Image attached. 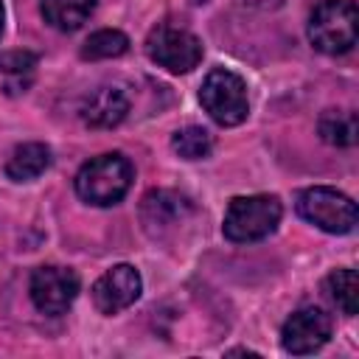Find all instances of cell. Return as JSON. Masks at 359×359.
<instances>
[{
	"mask_svg": "<svg viewBox=\"0 0 359 359\" xmlns=\"http://www.w3.org/2000/svg\"><path fill=\"white\" fill-rule=\"evenodd\" d=\"M317 132L331 146H353L356 143V115L348 109H325L317 121Z\"/></svg>",
	"mask_w": 359,
	"mask_h": 359,
	"instance_id": "cell-14",
	"label": "cell"
},
{
	"mask_svg": "<svg viewBox=\"0 0 359 359\" xmlns=\"http://www.w3.org/2000/svg\"><path fill=\"white\" fill-rule=\"evenodd\" d=\"M129 50V36L115 28H101L81 45V59H115Z\"/></svg>",
	"mask_w": 359,
	"mask_h": 359,
	"instance_id": "cell-16",
	"label": "cell"
},
{
	"mask_svg": "<svg viewBox=\"0 0 359 359\" xmlns=\"http://www.w3.org/2000/svg\"><path fill=\"white\" fill-rule=\"evenodd\" d=\"M171 149L182 160H205L213 149V137L202 126H182L171 135Z\"/></svg>",
	"mask_w": 359,
	"mask_h": 359,
	"instance_id": "cell-17",
	"label": "cell"
},
{
	"mask_svg": "<svg viewBox=\"0 0 359 359\" xmlns=\"http://www.w3.org/2000/svg\"><path fill=\"white\" fill-rule=\"evenodd\" d=\"M31 300L42 314H65L79 294V275L67 266H39L31 275Z\"/></svg>",
	"mask_w": 359,
	"mask_h": 359,
	"instance_id": "cell-7",
	"label": "cell"
},
{
	"mask_svg": "<svg viewBox=\"0 0 359 359\" xmlns=\"http://www.w3.org/2000/svg\"><path fill=\"white\" fill-rule=\"evenodd\" d=\"M48 165H50V149L45 143H22L11 151L6 163V174L14 182H28L36 180Z\"/></svg>",
	"mask_w": 359,
	"mask_h": 359,
	"instance_id": "cell-12",
	"label": "cell"
},
{
	"mask_svg": "<svg viewBox=\"0 0 359 359\" xmlns=\"http://www.w3.org/2000/svg\"><path fill=\"white\" fill-rule=\"evenodd\" d=\"M199 104L219 126H238L250 112L247 84L233 70L213 67L199 87Z\"/></svg>",
	"mask_w": 359,
	"mask_h": 359,
	"instance_id": "cell-4",
	"label": "cell"
},
{
	"mask_svg": "<svg viewBox=\"0 0 359 359\" xmlns=\"http://www.w3.org/2000/svg\"><path fill=\"white\" fill-rule=\"evenodd\" d=\"M325 289H328V297L337 303V309H342V314L353 317L359 311V280H356V272L353 269H334L328 278H325Z\"/></svg>",
	"mask_w": 359,
	"mask_h": 359,
	"instance_id": "cell-15",
	"label": "cell"
},
{
	"mask_svg": "<svg viewBox=\"0 0 359 359\" xmlns=\"http://www.w3.org/2000/svg\"><path fill=\"white\" fill-rule=\"evenodd\" d=\"M146 53L154 65L165 67L168 73H191L202 62V42L196 34L180 25L160 22L146 36Z\"/></svg>",
	"mask_w": 359,
	"mask_h": 359,
	"instance_id": "cell-6",
	"label": "cell"
},
{
	"mask_svg": "<svg viewBox=\"0 0 359 359\" xmlns=\"http://www.w3.org/2000/svg\"><path fill=\"white\" fill-rule=\"evenodd\" d=\"M280 216H283V208H280L278 196H266V194L236 196V199H230V205L224 210L222 230L230 241L250 244V241H261L269 233H275Z\"/></svg>",
	"mask_w": 359,
	"mask_h": 359,
	"instance_id": "cell-2",
	"label": "cell"
},
{
	"mask_svg": "<svg viewBox=\"0 0 359 359\" xmlns=\"http://www.w3.org/2000/svg\"><path fill=\"white\" fill-rule=\"evenodd\" d=\"M0 34H3V0H0Z\"/></svg>",
	"mask_w": 359,
	"mask_h": 359,
	"instance_id": "cell-19",
	"label": "cell"
},
{
	"mask_svg": "<svg viewBox=\"0 0 359 359\" xmlns=\"http://www.w3.org/2000/svg\"><path fill=\"white\" fill-rule=\"evenodd\" d=\"M143 280L132 264H115L93 283V303L101 314H118L140 297Z\"/></svg>",
	"mask_w": 359,
	"mask_h": 359,
	"instance_id": "cell-9",
	"label": "cell"
},
{
	"mask_svg": "<svg viewBox=\"0 0 359 359\" xmlns=\"http://www.w3.org/2000/svg\"><path fill=\"white\" fill-rule=\"evenodd\" d=\"M129 112V95L118 87V84H104L95 87L79 107V115L87 126L95 129H109L118 126Z\"/></svg>",
	"mask_w": 359,
	"mask_h": 359,
	"instance_id": "cell-11",
	"label": "cell"
},
{
	"mask_svg": "<svg viewBox=\"0 0 359 359\" xmlns=\"http://www.w3.org/2000/svg\"><path fill=\"white\" fill-rule=\"evenodd\" d=\"M297 213L306 222H311L314 227H320L325 233H337V236H345L356 227L353 199L339 194L337 188H325V185L306 188L297 196Z\"/></svg>",
	"mask_w": 359,
	"mask_h": 359,
	"instance_id": "cell-5",
	"label": "cell"
},
{
	"mask_svg": "<svg viewBox=\"0 0 359 359\" xmlns=\"http://www.w3.org/2000/svg\"><path fill=\"white\" fill-rule=\"evenodd\" d=\"M132 180H135V168L123 154H118V151L98 154L79 168L76 194L90 205L109 208L126 196Z\"/></svg>",
	"mask_w": 359,
	"mask_h": 359,
	"instance_id": "cell-1",
	"label": "cell"
},
{
	"mask_svg": "<svg viewBox=\"0 0 359 359\" xmlns=\"http://www.w3.org/2000/svg\"><path fill=\"white\" fill-rule=\"evenodd\" d=\"M331 339V317L317 309V306H306V309H297L286 323H283V331H280V345L286 353H294V356H306V353H314L320 351L325 342Z\"/></svg>",
	"mask_w": 359,
	"mask_h": 359,
	"instance_id": "cell-8",
	"label": "cell"
},
{
	"mask_svg": "<svg viewBox=\"0 0 359 359\" xmlns=\"http://www.w3.org/2000/svg\"><path fill=\"white\" fill-rule=\"evenodd\" d=\"M191 213H194L191 199L177 191H165V188L149 191L140 205V222L151 236H163L165 230L182 224L185 216H191Z\"/></svg>",
	"mask_w": 359,
	"mask_h": 359,
	"instance_id": "cell-10",
	"label": "cell"
},
{
	"mask_svg": "<svg viewBox=\"0 0 359 359\" xmlns=\"http://www.w3.org/2000/svg\"><path fill=\"white\" fill-rule=\"evenodd\" d=\"M95 0H42V17L56 31H76L93 14Z\"/></svg>",
	"mask_w": 359,
	"mask_h": 359,
	"instance_id": "cell-13",
	"label": "cell"
},
{
	"mask_svg": "<svg viewBox=\"0 0 359 359\" xmlns=\"http://www.w3.org/2000/svg\"><path fill=\"white\" fill-rule=\"evenodd\" d=\"M359 14L353 0H323L309 20V39L323 53H345L356 45Z\"/></svg>",
	"mask_w": 359,
	"mask_h": 359,
	"instance_id": "cell-3",
	"label": "cell"
},
{
	"mask_svg": "<svg viewBox=\"0 0 359 359\" xmlns=\"http://www.w3.org/2000/svg\"><path fill=\"white\" fill-rule=\"evenodd\" d=\"M34 67H36V56L31 50H8V53H0V73L22 76V73H31Z\"/></svg>",
	"mask_w": 359,
	"mask_h": 359,
	"instance_id": "cell-18",
	"label": "cell"
}]
</instances>
